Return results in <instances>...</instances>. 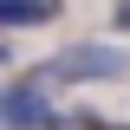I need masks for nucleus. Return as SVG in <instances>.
<instances>
[{"mask_svg":"<svg viewBox=\"0 0 130 130\" xmlns=\"http://www.w3.org/2000/svg\"><path fill=\"white\" fill-rule=\"evenodd\" d=\"M124 72H130V52L124 46H98V39L65 46V52H52L39 65V78H59V85H98V78H124Z\"/></svg>","mask_w":130,"mask_h":130,"instance_id":"f257e3e1","label":"nucleus"},{"mask_svg":"<svg viewBox=\"0 0 130 130\" xmlns=\"http://www.w3.org/2000/svg\"><path fill=\"white\" fill-rule=\"evenodd\" d=\"M0 124L7 130H59V117H52L46 91L26 78V85H7V91H0Z\"/></svg>","mask_w":130,"mask_h":130,"instance_id":"f03ea898","label":"nucleus"},{"mask_svg":"<svg viewBox=\"0 0 130 130\" xmlns=\"http://www.w3.org/2000/svg\"><path fill=\"white\" fill-rule=\"evenodd\" d=\"M52 13V0H0V26H46Z\"/></svg>","mask_w":130,"mask_h":130,"instance_id":"7ed1b4c3","label":"nucleus"},{"mask_svg":"<svg viewBox=\"0 0 130 130\" xmlns=\"http://www.w3.org/2000/svg\"><path fill=\"white\" fill-rule=\"evenodd\" d=\"M72 124H85V130H124V124H111V117H91V111H85V117H72Z\"/></svg>","mask_w":130,"mask_h":130,"instance_id":"20e7f679","label":"nucleus"},{"mask_svg":"<svg viewBox=\"0 0 130 130\" xmlns=\"http://www.w3.org/2000/svg\"><path fill=\"white\" fill-rule=\"evenodd\" d=\"M117 32H130V0H117Z\"/></svg>","mask_w":130,"mask_h":130,"instance_id":"39448f33","label":"nucleus"},{"mask_svg":"<svg viewBox=\"0 0 130 130\" xmlns=\"http://www.w3.org/2000/svg\"><path fill=\"white\" fill-rule=\"evenodd\" d=\"M0 65H7V46H0Z\"/></svg>","mask_w":130,"mask_h":130,"instance_id":"423d86ee","label":"nucleus"}]
</instances>
